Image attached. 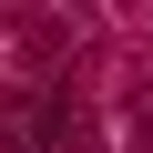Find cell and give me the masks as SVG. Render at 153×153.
<instances>
[{
	"label": "cell",
	"instance_id": "6da1fadb",
	"mask_svg": "<svg viewBox=\"0 0 153 153\" xmlns=\"http://www.w3.org/2000/svg\"><path fill=\"white\" fill-rule=\"evenodd\" d=\"M41 153H102V112H92V102H82V92H71V102H61V123H51V143H41Z\"/></svg>",
	"mask_w": 153,
	"mask_h": 153
},
{
	"label": "cell",
	"instance_id": "7a4b0ae2",
	"mask_svg": "<svg viewBox=\"0 0 153 153\" xmlns=\"http://www.w3.org/2000/svg\"><path fill=\"white\" fill-rule=\"evenodd\" d=\"M123 153H153V82L123 92Z\"/></svg>",
	"mask_w": 153,
	"mask_h": 153
}]
</instances>
